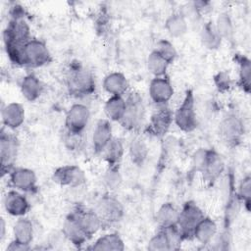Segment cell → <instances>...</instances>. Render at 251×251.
Wrapping results in <instances>:
<instances>
[{"mask_svg":"<svg viewBox=\"0 0 251 251\" xmlns=\"http://www.w3.org/2000/svg\"><path fill=\"white\" fill-rule=\"evenodd\" d=\"M69 92L76 97L91 95L95 90V79L92 73L79 63H73L66 75Z\"/></svg>","mask_w":251,"mask_h":251,"instance_id":"cell-1","label":"cell"},{"mask_svg":"<svg viewBox=\"0 0 251 251\" xmlns=\"http://www.w3.org/2000/svg\"><path fill=\"white\" fill-rule=\"evenodd\" d=\"M126 99V110L119 124L130 131H138L144 125L146 107L142 96L138 92H130Z\"/></svg>","mask_w":251,"mask_h":251,"instance_id":"cell-2","label":"cell"},{"mask_svg":"<svg viewBox=\"0 0 251 251\" xmlns=\"http://www.w3.org/2000/svg\"><path fill=\"white\" fill-rule=\"evenodd\" d=\"M174 123L184 132H190L196 128L197 115L194 95L191 90L186 91L182 102L174 112Z\"/></svg>","mask_w":251,"mask_h":251,"instance_id":"cell-3","label":"cell"},{"mask_svg":"<svg viewBox=\"0 0 251 251\" xmlns=\"http://www.w3.org/2000/svg\"><path fill=\"white\" fill-rule=\"evenodd\" d=\"M205 217L200 207L193 201H187L178 214L176 227L183 240L193 238V231L198 223Z\"/></svg>","mask_w":251,"mask_h":251,"instance_id":"cell-4","label":"cell"},{"mask_svg":"<svg viewBox=\"0 0 251 251\" xmlns=\"http://www.w3.org/2000/svg\"><path fill=\"white\" fill-rule=\"evenodd\" d=\"M219 132L221 138L227 146H237L244 135V125L241 118L234 113L226 115L220 123Z\"/></svg>","mask_w":251,"mask_h":251,"instance_id":"cell-5","label":"cell"},{"mask_svg":"<svg viewBox=\"0 0 251 251\" xmlns=\"http://www.w3.org/2000/svg\"><path fill=\"white\" fill-rule=\"evenodd\" d=\"M24 65L30 68H38L51 62L52 56L47 45L35 38H30L24 45Z\"/></svg>","mask_w":251,"mask_h":251,"instance_id":"cell-6","label":"cell"},{"mask_svg":"<svg viewBox=\"0 0 251 251\" xmlns=\"http://www.w3.org/2000/svg\"><path fill=\"white\" fill-rule=\"evenodd\" d=\"M183 238L176 227H160L148 242V249L151 251H168L176 250L180 247Z\"/></svg>","mask_w":251,"mask_h":251,"instance_id":"cell-7","label":"cell"},{"mask_svg":"<svg viewBox=\"0 0 251 251\" xmlns=\"http://www.w3.org/2000/svg\"><path fill=\"white\" fill-rule=\"evenodd\" d=\"M96 213L101 218L103 224H115L120 222L125 214V209L121 201L111 194L101 196L95 206Z\"/></svg>","mask_w":251,"mask_h":251,"instance_id":"cell-8","label":"cell"},{"mask_svg":"<svg viewBox=\"0 0 251 251\" xmlns=\"http://www.w3.org/2000/svg\"><path fill=\"white\" fill-rule=\"evenodd\" d=\"M90 119L88 107L82 103L73 104L67 112L65 119L66 129L73 133H83Z\"/></svg>","mask_w":251,"mask_h":251,"instance_id":"cell-9","label":"cell"},{"mask_svg":"<svg viewBox=\"0 0 251 251\" xmlns=\"http://www.w3.org/2000/svg\"><path fill=\"white\" fill-rule=\"evenodd\" d=\"M174 123V112L167 106H158L157 110L152 114L147 131L149 134L162 138L169 131L172 124Z\"/></svg>","mask_w":251,"mask_h":251,"instance_id":"cell-10","label":"cell"},{"mask_svg":"<svg viewBox=\"0 0 251 251\" xmlns=\"http://www.w3.org/2000/svg\"><path fill=\"white\" fill-rule=\"evenodd\" d=\"M19 142L18 139L11 133L1 131L0 136V157L2 173H10L14 169V164L18 155Z\"/></svg>","mask_w":251,"mask_h":251,"instance_id":"cell-11","label":"cell"},{"mask_svg":"<svg viewBox=\"0 0 251 251\" xmlns=\"http://www.w3.org/2000/svg\"><path fill=\"white\" fill-rule=\"evenodd\" d=\"M52 177L56 183L69 187H77L86 181L84 172L75 165H65L57 168Z\"/></svg>","mask_w":251,"mask_h":251,"instance_id":"cell-12","label":"cell"},{"mask_svg":"<svg viewBox=\"0 0 251 251\" xmlns=\"http://www.w3.org/2000/svg\"><path fill=\"white\" fill-rule=\"evenodd\" d=\"M148 93L154 104L164 106L167 105L174 96L175 89L171 79L167 75L157 76L150 81Z\"/></svg>","mask_w":251,"mask_h":251,"instance_id":"cell-13","label":"cell"},{"mask_svg":"<svg viewBox=\"0 0 251 251\" xmlns=\"http://www.w3.org/2000/svg\"><path fill=\"white\" fill-rule=\"evenodd\" d=\"M10 184L21 192H31L36 188L35 173L27 168H14L9 173Z\"/></svg>","mask_w":251,"mask_h":251,"instance_id":"cell-14","label":"cell"},{"mask_svg":"<svg viewBox=\"0 0 251 251\" xmlns=\"http://www.w3.org/2000/svg\"><path fill=\"white\" fill-rule=\"evenodd\" d=\"M6 212L14 217H24L29 210V202L19 190L8 191L3 199Z\"/></svg>","mask_w":251,"mask_h":251,"instance_id":"cell-15","label":"cell"},{"mask_svg":"<svg viewBox=\"0 0 251 251\" xmlns=\"http://www.w3.org/2000/svg\"><path fill=\"white\" fill-rule=\"evenodd\" d=\"M73 212L82 230L88 237L95 234L103 226V222L95 210L76 208Z\"/></svg>","mask_w":251,"mask_h":251,"instance_id":"cell-16","label":"cell"},{"mask_svg":"<svg viewBox=\"0 0 251 251\" xmlns=\"http://www.w3.org/2000/svg\"><path fill=\"white\" fill-rule=\"evenodd\" d=\"M113 138L112 126L109 120L101 119L97 121L92 131L91 141L93 149L96 153H102L106 145Z\"/></svg>","mask_w":251,"mask_h":251,"instance_id":"cell-17","label":"cell"},{"mask_svg":"<svg viewBox=\"0 0 251 251\" xmlns=\"http://www.w3.org/2000/svg\"><path fill=\"white\" fill-rule=\"evenodd\" d=\"M1 118L2 123L6 127L16 129L20 127L25 122V108L20 103L11 102L2 108Z\"/></svg>","mask_w":251,"mask_h":251,"instance_id":"cell-18","label":"cell"},{"mask_svg":"<svg viewBox=\"0 0 251 251\" xmlns=\"http://www.w3.org/2000/svg\"><path fill=\"white\" fill-rule=\"evenodd\" d=\"M225 170V162L222 156L215 150L209 149L206 162L200 174L205 180L213 182L217 180Z\"/></svg>","mask_w":251,"mask_h":251,"instance_id":"cell-19","label":"cell"},{"mask_svg":"<svg viewBox=\"0 0 251 251\" xmlns=\"http://www.w3.org/2000/svg\"><path fill=\"white\" fill-rule=\"evenodd\" d=\"M63 234L69 241H71L75 245H81L89 238L82 230L73 211L66 217L64 221Z\"/></svg>","mask_w":251,"mask_h":251,"instance_id":"cell-20","label":"cell"},{"mask_svg":"<svg viewBox=\"0 0 251 251\" xmlns=\"http://www.w3.org/2000/svg\"><path fill=\"white\" fill-rule=\"evenodd\" d=\"M102 85L110 96H124L127 91L128 81L124 74L113 72L104 77Z\"/></svg>","mask_w":251,"mask_h":251,"instance_id":"cell-21","label":"cell"},{"mask_svg":"<svg viewBox=\"0 0 251 251\" xmlns=\"http://www.w3.org/2000/svg\"><path fill=\"white\" fill-rule=\"evenodd\" d=\"M20 89L25 100L34 102L41 96L43 84L35 75L29 74L23 77L20 84Z\"/></svg>","mask_w":251,"mask_h":251,"instance_id":"cell-22","label":"cell"},{"mask_svg":"<svg viewBox=\"0 0 251 251\" xmlns=\"http://www.w3.org/2000/svg\"><path fill=\"white\" fill-rule=\"evenodd\" d=\"M218 226L215 221L209 217H204L196 226L193 231V238L201 244H208L216 236Z\"/></svg>","mask_w":251,"mask_h":251,"instance_id":"cell-23","label":"cell"},{"mask_svg":"<svg viewBox=\"0 0 251 251\" xmlns=\"http://www.w3.org/2000/svg\"><path fill=\"white\" fill-rule=\"evenodd\" d=\"M90 249L97 251H122L125 249V243L119 233L112 232L98 237Z\"/></svg>","mask_w":251,"mask_h":251,"instance_id":"cell-24","label":"cell"},{"mask_svg":"<svg viewBox=\"0 0 251 251\" xmlns=\"http://www.w3.org/2000/svg\"><path fill=\"white\" fill-rule=\"evenodd\" d=\"M165 28L171 36L181 37L188 31L189 24L180 12H176L167 18Z\"/></svg>","mask_w":251,"mask_h":251,"instance_id":"cell-25","label":"cell"},{"mask_svg":"<svg viewBox=\"0 0 251 251\" xmlns=\"http://www.w3.org/2000/svg\"><path fill=\"white\" fill-rule=\"evenodd\" d=\"M102 154L108 166H119L125 154V146L122 139L113 137L102 151Z\"/></svg>","mask_w":251,"mask_h":251,"instance_id":"cell-26","label":"cell"},{"mask_svg":"<svg viewBox=\"0 0 251 251\" xmlns=\"http://www.w3.org/2000/svg\"><path fill=\"white\" fill-rule=\"evenodd\" d=\"M199 36L202 45L209 50H216L222 45L223 39L218 34L213 22L205 23L201 25Z\"/></svg>","mask_w":251,"mask_h":251,"instance_id":"cell-27","label":"cell"},{"mask_svg":"<svg viewBox=\"0 0 251 251\" xmlns=\"http://www.w3.org/2000/svg\"><path fill=\"white\" fill-rule=\"evenodd\" d=\"M179 211L173 203H164L156 213V221L160 227H171L176 226Z\"/></svg>","mask_w":251,"mask_h":251,"instance_id":"cell-28","label":"cell"},{"mask_svg":"<svg viewBox=\"0 0 251 251\" xmlns=\"http://www.w3.org/2000/svg\"><path fill=\"white\" fill-rule=\"evenodd\" d=\"M14 239L30 245L33 240V225L32 223L24 217H20L19 220L16 221L13 226Z\"/></svg>","mask_w":251,"mask_h":251,"instance_id":"cell-29","label":"cell"},{"mask_svg":"<svg viewBox=\"0 0 251 251\" xmlns=\"http://www.w3.org/2000/svg\"><path fill=\"white\" fill-rule=\"evenodd\" d=\"M126 110L124 96H110L104 105V112L109 121L120 122Z\"/></svg>","mask_w":251,"mask_h":251,"instance_id":"cell-30","label":"cell"},{"mask_svg":"<svg viewBox=\"0 0 251 251\" xmlns=\"http://www.w3.org/2000/svg\"><path fill=\"white\" fill-rule=\"evenodd\" d=\"M128 154L131 162L136 166H142L146 161L149 149L141 137H133L128 146Z\"/></svg>","mask_w":251,"mask_h":251,"instance_id":"cell-31","label":"cell"},{"mask_svg":"<svg viewBox=\"0 0 251 251\" xmlns=\"http://www.w3.org/2000/svg\"><path fill=\"white\" fill-rule=\"evenodd\" d=\"M147 70L150 74L154 75V77L157 76H164L167 75V71L169 68V63L160 56L156 51H151L150 54L147 57L146 61Z\"/></svg>","mask_w":251,"mask_h":251,"instance_id":"cell-32","label":"cell"},{"mask_svg":"<svg viewBox=\"0 0 251 251\" xmlns=\"http://www.w3.org/2000/svg\"><path fill=\"white\" fill-rule=\"evenodd\" d=\"M215 28L221 38L224 40H230L234 34V25L230 16L227 13L220 14L214 23Z\"/></svg>","mask_w":251,"mask_h":251,"instance_id":"cell-33","label":"cell"},{"mask_svg":"<svg viewBox=\"0 0 251 251\" xmlns=\"http://www.w3.org/2000/svg\"><path fill=\"white\" fill-rule=\"evenodd\" d=\"M238 83L246 93L250 92L251 87V62L245 56L238 58Z\"/></svg>","mask_w":251,"mask_h":251,"instance_id":"cell-34","label":"cell"},{"mask_svg":"<svg viewBox=\"0 0 251 251\" xmlns=\"http://www.w3.org/2000/svg\"><path fill=\"white\" fill-rule=\"evenodd\" d=\"M154 51L162 56L169 64H172L177 57V51L175 45L167 39L159 40L155 45Z\"/></svg>","mask_w":251,"mask_h":251,"instance_id":"cell-35","label":"cell"},{"mask_svg":"<svg viewBox=\"0 0 251 251\" xmlns=\"http://www.w3.org/2000/svg\"><path fill=\"white\" fill-rule=\"evenodd\" d=\"M123 181L119 166H109L103 176V182L109 190L118 189Z\"/></svg>","mask_w":251,"mask_h":251,"instance_id":"cell-36","label":"cell"},{"mask_svg":"<svg viewBox=\"0 0 251 251\" xmlns=\"http://www.w3.org/2000/svg\"><path fill=\"white\" fill-rule=\"evenodd\" d=\"M238 198L243 202L247 211L250 210V201H251V177L246 176L243 177L238 186Z\"/></svg>","mask_w":251,"mask_h":251,"instance_id":"cell-37","label":"cell"},{"mask_svg":"<svg viewBox=\"0 0 251 251\" xmlns=\"http://www.w3.org/2000/svg\"><path fill=\"white\" fill-rule=\"evenodd\" d=\"M214 82L217 89L221 92H226L231 87V80L227 73L220 72L214 76Z\"/></svg>","mask_w":251,"mask_h":251,"instance_id":"cell-38","label":"cell"},{"mask_svg":"<svg viewBox=\"0 0 251 251\" xmlns=\"http://www.w3.org/2000/svg\"><path fill=\"white\" fill-rule=\"evenodd\" d=\"M29 249H30V245L19 242L15 239L11 241L10 244L7 246V250H11V251H24V250H29Z\"/></svg>","mask_w":251,"mask_h":251,"instance_id":"cell-39","label":"cell"},{"mask_svg":"<svg viewBox=\"0 0 251 251\" xmlns=\"http://www.w3.org/2000/svg\"><path fill=\"white\" fill-rule=\"evenodd\" d=\"M5 234H6V224L4 219L2 218L0 220V240H3L5 238Z\"/></svg>","mask_w":251,"mask_h":251,"instance_id":"cell-40","label":"cell"}]
</instances>
